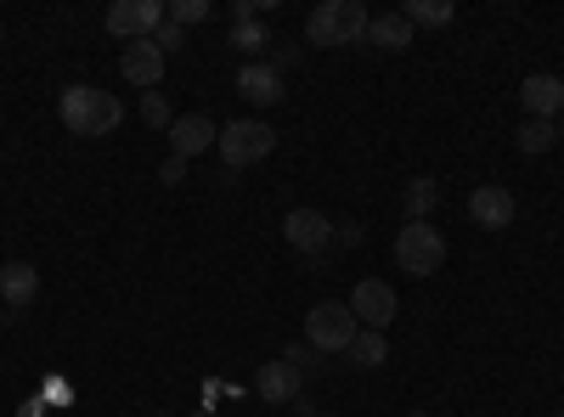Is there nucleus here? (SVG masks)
<instances>
[{
  "instance_id": "nucleus-8",
  "label": "nucleus",
  "mask_w": 564,
  "mask_h": 417,
  "mask_svg": "<svg viewBox=\"0 0 564 417\" xmlns=\"http://www.w3.org/2000/svg\"><path fill=\"white\" fill-rule=\"evenodd\" d=\"M345 305H350V316L361 321V328L384 333L390 321H395V305H401V299H395V288H390V283H372V276H361V283L350 288V299H345Z\"/></svg>"
},
{
  "instance_id": "nucleus-14",
  "label": "nucleus",
  "mask_w": 564,
  "mask_h": 417,
  "mask_svg": "<svg viewBox=\"0 0 564 417\" xmlns=\"http://www.w3.org/2000/svg\"><path fill=\"white\" fill-rule=\"evenodd\" d=\"M238 97H243L249 108H276V102H282V74H276V63H243V68H238Z\"/></svg>"
},
{
  "instance_id": "nucleus-5",
  "label": "nucleus",
  "mask_w": 564,
  "mask_h": 417,
  "mask_svg": "<svg viewBox=\"0 0 564 417\" xmlns=\"http://www.w3.org/2000/svg\"><path fill=\"white\" fill-rule=\"evenodd\" d=\"M356 333H361V321L350 316V305H316L311 316H305V344L316 350V355H345L350 344H356Z\"/></svg>"
},
{
  "instance_id": "nucleus-23",
  "label": "nucleus",
  "mask_w": 564,
  "mask_h": 417,
  "mask_svg": "<svg viewBox=\"0 0 564 417\" xmlns=\"http://www.w3.org/2000/svg\"><path fill=\"white\" fill-rule=\"evenodd\" d=\"M141 119H148L153 130H170L175 124V108H170L164 90H148V97H141Z\"/></svg>"
},
{
  "instance_id": "nucleus-27",
  "label": "nucleus",
  "mask_w": 564,
  "mask_h": 417,
  "mask_svg": "<svg viewBox=\"0 0 564 417\" xmlns=\"http://www.w3.org/2000/svg\"><path fill=\"white\" fill-rule=\"evenodd\" d=\"M406 417H430V411H423V406H412V411H406Z\"/></svg>"
},
{
  "instance_id": "nucleus-6",
  "label": "nucleus",
  "mask_w": 564,
  "mask_h": 417,
  "mask_svg": "<svg viewBox=\"0 0 564 417\" xmlns=\"http://www.w3.org/2000/svg\"><path fill=\"white\" fill-rule=\"evenodd\" d=\"M102 29L113 34V40H153L159 29H164V7L159 0H113V7L102 12Z\"/></svg>"
},
{
  "instance_id": "nucleus-3",
  "label": "nucleus",
  "mask_w": 564,
  "mask_h": 417,
  "mask_svg": "<svg viewBox=\"0 0 564 417\" xmlns=\"http://www.w3.org/2000/svg\"><path fill=\"white\" fill-rule=\"evenodd\" d=\"M215 153L226 158L231 175H238V169H249V164H260V158L276 153V130H271L265 119H231V124H220Z\"/></svg>"
},
{
  "instance_id": "nucleus-21",
  "label": "nucleus",
  "mask_w": 564,
  "mask_h": 417,
  "mask_svg": "<svg viewBox=\"0 0 564 417\" xmlns=\"http://www.w3.org/2000/svg\"><path fill=\"white\" fill-rule=\"evenodd\" d=\"M345 355H350L356 366H384V361H390V344H384V333L361 328V333H356V344H350Z\"/></svg>"
},
{
  "instance_id": "nucleus-20",
  "label": "nucleus",
  "mask_w": 564,
  "mask_h": 417,
  "mask_svg": "<svg viewBox=\"0 0 564 417\" xmlns=\"http://www.w3.org/2000/svg\"><path fill=\"white\" fill-rule=\"evenodd\" d=\"M231 45H238L243 57H254V63H260V52H271L276 40H271V29H265L260 18H243V23H231Z\"/></svg>"
},
{
  "instance_id": "nucleus-13",
  "label": "nucleus",
  "mask_w": 564,
  "mask_h": 417,
  "mask_svg": "<svg viewBox=\"0 0 564 417\" xmlns=\"http://www.w3.org/2000/svg\"><path fill=\"white\" fill-rule=\"evenodd\" d=\"M520 108H525L531 119L558 124V113H564V79H558V74H531V79L520 85Z\"/></svg>"
},
{
  "instance_id": "nucleus-24",
  "label": "nucleus",
  "mask_w": 564,
  "mask_h": 417,
  "mask_svg": "<svg viewBox=\"0 0 564 417\" xmlns=\"http://www.w3.org/2000/svg\"><path fill=\"white\" fill-rule=\"evenodd\" d=\"M282 361H289V366H294V373H300V378H311V373H316V366H322V355H316L311 344H289V350H282Z\"/></svg>"
},
{
  "instance_id": "nucleus-18",
  "label": "nucleus",
  "mask_w": 564,
  "mask_h": 417,
  "mask_svg": "<svg viewBox=\"0 0 564 417\" xmlns=\"http://www.w3.org/2000/svg\"><path fill=\"white\" fill-rule=\"evenodd\" d=\"M441 204V187L430 175H417V180H406V193H401V209H406V220H430V209Z\"/></svg>"
},
{
  "instance_id": "nucleus-29",
  "label": "nucleus",
  "mask_w": 564,
  "mask_h": 417,
  "mask_svg": "<svg viewBox=\"0 0 564 417\" xmlns=\"http://www.w3.org/2000/svg\"><path fill=\"white\" fill-rule=\"evenodd\" d=\"M558 142H564V113H558Z\"/></svg>"
},
{
  "instance_id": "nucleus-16",
  "label": "nucleus",
  "mask_w": 564,
  "mask_h": 417,
  "mask_svg": "<svg viewBox=\"0 0 564 417\" xmlns=\"http://www.w3.org/2000/svg\"><path fill=\"white\" fill-rule=\"evenodd\" d=\"M367 45H379V52H406V45H412V23H406L401 12L372 18V23H367Z\"/></svg>"
},
{
  "instance_id": "nucleus-11",
  "label": "nucleus",
  "mask_w": 564,
  "mask_h": 417,
  "mask_svg": "<svg viewBox=\"0 0 564 417\" xmlns=\"http://www.w3.org/2000/svg\"><path fill=\"white\" fill-rule=\"evenodd\" d=\"M119 74L141 90V97H148V90H159V79H164V52L153 40H130L124 57H119Z\"/></svg>"
},
{
  "instance_id": "nucleus-30",
  "label": "nucleus",
  "mask_w": 564,
  "mask_h": 417,
  "mask_svg": "<svg viewBox=\"0 0 564 417\" xmlns=\"http://www.w3.org/2000/svg\"><path fill=\"white\" fill-rule=\"evenodd\" d=\"M316 417H334V411H316Z\"/></svg>"
},
{
  "instance_id": "nucleus-28",
  "label": "nucleus",
  "mask_w": 564,
  "mask_h": 417,
  "mask_svg": "<svg viewBox=\"0 0 564 417\" xmlns=\"http://www.w3.org/2000/svg\"><path fill=\"white\" fill-rule=\"evenodd\" d=\"M193 417H215V411H209V406H198V411H193Z\"/></svg>"
},
{
  "instance_id": "nucleus-22",
  "label": "nucleus",
  "mask_w": 564,
  "mask_h": 417,
  "mask_svg": "<svg viewBox=\"0 0 564 417\" xmlns=\"http://www.w3.org/2000/svg\"><path fill=\"white\" fill-rule=\"evenodd\" d=\"M164 18H170L175 29H193V23L215 18V7H209V0H170V7H164Z\"/></svg>"
},
{
  "instance_id": "nucleus-25",
  "label": "nucleus",
  "mask_w": 564,
  "mask_h": 417,
  "mask_svg": "<svg viewBox=\"0 0 564 417\" xmlns=\"http://www.w3.org/2000/svg\"><path fill=\"white\" fill-rule=\"evenodd\" d=\"M153 45H159V52H164V57H170V52H181V45H186V29H175V23H170V18H164V29H159V34H153Z\"/></svg>"
},
{
  "instance_id": "nucleus-31",
  "label": "nucleus",
  "mask_w": 564,
  "mask_h": 417,
  "mask_svg": "<svg viewBox=\"0 0 564 417\" xmlns=\"http://www.w3.org/2000/svg\"><path fill=\"white\" fill-rule=\"evenodd\" d=\"M153 417H164V411H153Z\"/></svg>"
},
{
  "instance_id": "nucleus-2",
  "label": "nucleus",
  "mask_w": 564,
  "mask_h": 417,
  "mask_svg": "<svg viewBox=\"0 0 564 417\" xmlns=\"http://www.w3.org/2000/svg\"><path fill=\"white\" fill-rule=\"evenodd\" d=\"M372 12L361 0H322V7L305 18V40L311 45H361L367 40Z\"/></svg>"
},
{
  "instance_id": "nucleus-10",
  "label": "nucleus",
  "mask_w": 564,
  "mask_h": 417,
  "mask_svg": "<svg viewBox=\"0 0 564 417\" xmlns=\"http://www.w3.org/2000/svg\"><path fill=\"white\" fill-rule=\"evenodd\" d=\"M513 215H520V198H513L508 187H475L468 193V220H475L480 231H508Z\"/></svg>"
},
{
  "instance_id": "nucleus-12",
  "label": "nucleus",
  "mask_w": 564,
  "mask_h": 417,
  "mask_svg": "<svg viewBox=\"0 0 564 417\" xmlns=\"http://www.w3.org/2000/svg\"><path fill=\"white\" fill-rule=\"evenodd\" d=\"M254 395H260L265 406H294V400L305 395V378L294 373L289 361H265L260 373H254Z\"/></svg>"
},
{
  "instance_id": "nucleus-1",
  "label": "nucleus",
  "mask_w": 564,
  "mask_h": 417,
  "mask_svg": "<svg viewBox=\"0 0 564 417\" xmlns=\"http://www.w3.org/2000/svg\"><path fill=\"white\" fill-rule=\"evenodd\" d=\"M57 119L68 135H113L124 108L113 90H97V85H68L63 97H57Z\"/></svg>"
},
{
  "instance_id": "nucleus-26",
  "label": "nucleus",
  "mask_w": 564,
  "mask_h": 417,
  "mask_svg": "<svg viewBox=\"0 0 564 417\" xmlns=\"http://www.w3.org/2000/svg\"><path fill=\"white\" fill-rule=\"evenodd\" d=\"M159 180H164V187H181V180H186V158H164L159 164Z\"/></svg>"
},
{
  "instance_id": "nucleus-4",
  "label": "nucleus",
  "mask_w": 564,
  "mask_h": 417,
  "mask_svg": "<svg viewBox=\"0 0 564 417\" xmlns=\"http://www.w3.org/2000/svg\"><path fill=\"white\" fill-rule=\"evenodd\" d=\"M395 265H401L406 276H435V271L446 265V238H441V226L406 220V226L395 231Z\"/></svg>"
},
{
  "instance_id": "nucleus-7",
  "label": "nucleus",
  "mask_w": 564,
  "mask_h": 417,
  "mask_svg": "<svg viewBox=\"0 0 564 417\" xmlns=\"http://www.w3.org/2000/svg\"><path fill=\"white\" fill-rule=\"evenodd\" d=\"M282 243H289L294 254L316 260L327 243H334V220H327L322 209H289L282 215Z\"/></svg>"
},
{
  "instance_id": "nucleus-17",
  "label": "nucleus",
  "mask_w": 564,
  "mask_h": 417,
  "mask_svg": "<svg viewBox=\"0 0 564 417\" xmlns=\"http://www.w3.org/2000/svg\"><path fill=\"white\" fill-rule=\"evenodd\" d=\"M401 18H406L412 29H446V23L457 18V7H452V0H406Z\"/></svg>"
},
{
  "instance_id": "nucleus-19",
  "label": "nucleus",
  "mask_w": 564,
  "mask_h": 417,
  "mask_svg": "<svg viewBox=\"0 0 564 417\" xmlns=\"http://www.w3.org/2000/svg\"><path fill=\"white\" fill-rule=\"evenodd\" d=\"M558 142V124H547V119H525L520 130H513V147H520L525 158H536V153H547Z\"/></svg>"
},
{
  "instance_id": "nucleus-15",
  "label": "nucleus",
  "mask_w": 564,
  "mask_h": 417,
  "mask_svg": "<svg viewBox=\"0 0 564 417\" xmlns=\"http://www.w3.org/2000/svg\"><path fill=\"white\" fill-rule=\"evenodd\" d=\"M0 299H7V310H23L40 299V271L29 260H7L0 265Z\"/></svg>"
},
{
  "instance_id": "nucleus-9",
  "label": "nucleus",
  "mask_w": 564,
  "mask_h": 417,
  "mask_svg": "<svg viewBox=\"0 0 564 417\" xmlns=\"http://www.w3.org/2000/svg\"><path fill=\"white\" fill-rule=\"evenodd\" d=\"M164 135H170V158H186V164H193L198 153H209V147L220 142V124L204 119V113H186V119H175Z\"/></svg>"
}]
</instances>
